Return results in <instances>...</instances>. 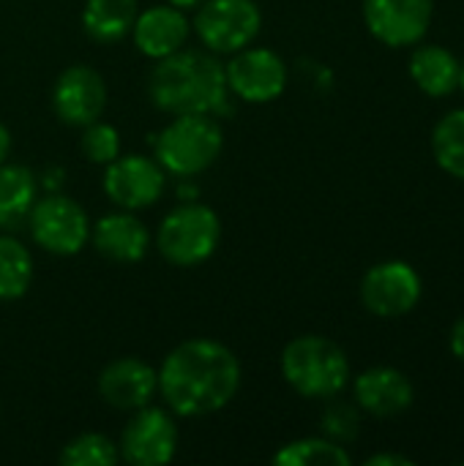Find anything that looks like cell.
Wrapping results in <instances>:
<instances>
[{"instance_id":"6da1fadb","label":"cell","mask_w":464,"mask_h":466,"mask_svg":"<svg viewBox=\"0 0 464 466\" xmlns=\"http://www.w3.org/2000/svg\"><path fill=\"white\" fill-rule=\"evenodd\" d=\"M159 371V396L178 418L222 412L241 390V360L216 339H186L167 352Z\"/></svg>"},{"instance_id":"7a4b0ae2","label":"cell","mask_w":464,"mask_h":466,"mask_svg":"<svg viewBox=\"0 0 464 466\" xmlns=\"http://www.w3.org/2000/svg\"><path fill=\"white\" fill-rule=\"evenodd\" d=\"M150 104L167 115H222L232 98L224 63L208 49H178L156 60L148 76Z\"/></svg>"},{"instance_id":"3957f363","label":"cell","mask_w":464,"mask_h":466,"mask_svg":"<svg viewBox=\"0 0 464 466\" xmlns=\"http://www.w3.org/2000/svg\"><path fill=\"white\" fill-rule=\"evenodd\" d=\"M150 142L153 158L167 175L191 180L219 161L224 131L216 115H175Z\"/></svg>"},{"instance_id":"277c9868","label":"cell","mask_w":464,"mask_h":466,"mask_svg":"<svg viewBox=\"0 0 464 466\" xmlns=\"http://www.w3.org/2000/svg\"><path fill=\"white\" fill-rule=\"evenodd\" d=\"M284 382L304 399H336L350 382L345 350L325 336H298L279 358Z\"/></svg>"},{"instance_id":"5b68a950","label":"cell","mask_w":464,"mask_h":466,"mask_svg":"<svg viewBox=\"0 0 464 466\" xmlns=\"http://www.w3.org/2000/svg\"><path fill=\"white\" fill-rule=\"evenodd\" d=\"M222 240V218L200 199L178 202L159 224L156 248L175 268H197L208 262Z\"/></svg>"},{"instance_id":"8992f818","label":"cell","mask_w":464,"mask_h":466,"mask_svg":"<svg viewBox=\"0 0 464 466\" xmlns=\"http://www.w3.org/2000/svg\"><path fill=\"white\" fill-rule=\"evenodd\" d=\"M30 238L55 257H77L90 240V218L85 208L66 194H46L33 202L27 216Z\"/></svg>"},{"instance_id":"52a82bcc","label":"cell","mask_w":464,"mask_h":466,"mask_svg":"<svg viewBox=\"0 0 464 466\" xmlns=\"http://www.w3.org/2000/svg\"><path fill=\"white\" fill-rule=\"evenodd\" d=\"M194 33L202 49L232 55L249 46L263 27V11L254 0H202L194 8Z\"/></svg>"},{"instance_id":"ba28073f","label":"cell","mask_w":464,"mask_h":466,"mask_svg":"<svg viewBox=\"0 0 464 466\" xmlns=\"http://www.w3.org/2000/svg\"><path fill=\"white\" fill-rule=\"evenodd\" d=\"M224 63V79L232 98L246 104H271L287 90V63L268 46H243Z\"/></svg>"},{"instance_id":"9c48e42d","label":"cell","mask_w":464,"mask_h":466,"mask_svg":"<svg viewBox=\"0 0 464 466\" xmlns=\"http://www.w3.org/2000/svg\"><path fill=\"white\" fill-rule=\"evenodd\" d=\"M178 423L175 415L164 407H142L126 423L118 453L131 466H164L178 453Z\"/></svg>"},{"instance_id":"30bf717a","label":"cell","mask_w":464,"mask_h":466,"mask_svg":"<svg viewBox=\"0 0 464 466\" xmlns=\"http://www.w3.org/2000/svg\"><path fill=\"white\" fill-rule=\"evenodd\" d=\"M424 284L410 262L388 259L377 262L361 279V303L380 319H399L410 314L421 300Z\"/></svg>"},{"instance_id":"8fae6325","label":"cell","mask_w":464,"mask_h":466,"mask_svg":"<svg viewBox=\"0 0 464 466\" xmlns=\"http://www.w3.org/2000/svg\"><path fill=\"white\" fill-rule=\"evenodd\" d=\"M167 172L150 156H118L104 167V194L120 210H145L164 194Z\"/></svg>"},{"instance_id":"7c38bea8","label":"cell","mask_w":464,"mask_h":466,"mask_svg":"<svg viewBox=\"0 0 464 466\" xmlns=\"http://www.w3.org/2000/svg\"><path fill=\"white\" fill-rule=\"evenodd\" d=\"M52 109L60 123L85 128L107 109V82L90 66H68L52 85Z\"/></svg>"},{"instance_id":"4fadbf2b","label":"cell","mask_w":464,"mask_h":466,"mask_svg":"<svg viewBox=\"0 0 464 466\" xmlns=\"http://www.w3.org/2000/svg\"><path fill=\"white\" fill-rule=\"evenodd\" d=\"M435 14V0H364V22L386 46L418 44Z\"/></svg>"},{"instance_id":"5bb4252c","label":"cell","mask_w":464,"mask_h":466,"mask_svg":"<svg viewBox=\"0 0 464 466\" xmlns=\"http://www.w3.org/2000/svg\"><path fill=\"white\" fill-rule=\"evenodd\" d=\"M159 393V371L142 358H118L98 374V396L112 410L137 412L153 404Z\"/></svg>"},{"instance_id":"9a60e30c","label":"cell","mask_w":464,"mask_h":466,"mask_svg":"<svg viewBox=\"0 0 464 466\" xmlns=\"http://www.w3.org/2000/svg\"><path fill=\"white\" fill-rule=\"evenodd\" d=\"M90 240H93V248L104 259L120 262V265H134V262L145 259L153 238H150V229L145 227V221L134 216V210L118 208V210L101 216L96 224H90Z\"/></svg>"},{"instance_id":"2e32d148","label":"cell","mask_w":464,"mask_h":466,"mask_svg":"<svg viewBox=\"0 0 464 466\" xmlns=\"http://www.w3.org/2000/svg\"><path fill=\"white\" fill-rule=\"evenodd\" d=\"M353 399L361 412L372 418H397L413 407L416 390L407 374L391 366H375L356 377Z\"/></svg>"},{"instance_id":"e0dca14e","label":"cell","mask_w":464,"mask_h":466,"mask_svg":"<svg viewBox=\"0 0 464 466\" xmlns=\"http://www.w3.org/2000/svg\"><path fill=\"white\" fill-rule=\"evenodd\" d=\"M189 33H191V22H189L186 11H180L170 3L150 5V8L139 11L134 19V27H131L134 46L150 60H161V57L183 49Z\"/></svg>"},{"instance_id":"ac0fdd59","label":"cell","mask_w":464,"mask_h":466,"mask_svg":"<svg viewBox=\"0 0 464 466\" xmlns=\"http://www.w3.org/2000/svg\"><path fill=\"white\" fill-rule=\"evenodd\" d=\"M459 60L451 49L440 44H424L416 46L407 63V71L416 82V87L432 98L451 96L459 87Z\"/></svg>"},{"instance_id":"d6986e66","label":"cell","mask_w":464,"mask_h":466,"mask_svg":"<svg viewBox=\"0 0 464 466\" xmlns=\"http://www.w3.org/2000/svg\"><path fill=\"white\" fill-rule=\"evenodd\" d=\"M38 199V180L22 164H0V229H19L33 202Z\"/></svg>"},{"instance_id":"ffe728a7","label":"cell","mask_w":464,"mask_h":466,"mask_svg":"<svg viewBox=\"0 0 464 466\" xmlns=\"http://www.w3.org/2000/svg\"><path fill=\"white\" fill-rule=\"evenodd\" d=\"M139 14V0H85L82 27L98 44H115L126 38Z\"/></svg>"},{"instance_id":"44dd1931","label":"cell","mask_w":464,"mask_h":466,"mask_svg":"<svg viewBox=\"0 0 464 466\" xmlns=\"http://www.w3.org/2000/svg\"><path fill=\"white\" fill-rule=\"evenodd\" d=\"M33 254L14 235H0V300L11 303L27 295L33 284Z\"/></svg>"},{"instance_id":"7402d4cb","label":"cell","mask_w":464,"mask_h":466,"mask_svg":"<svg viewBox=\"0 0 464 466\" xmlns=\"http://www.w3.org/2000/svg\"><path fill=\"white\" fill-rule=\"evenodd\" d=\"M273 464L279 466H350L353 456L345 445L328 437H304L282 445L273 453Z\"/></svg>"},{"instance_id":"603a6c76","label":"cell","mask_w":464,"mask_h":466,"mask_svg":"<svg viewBox=\"0 0 464 466\" xmlns=\"http://www.w3.org/2000/svg\"><path fill=\"white\" fill-rule=\"evenodd\" d=\"M432 153L443 172L464 180V109L446 112L432 131Z\"/></svg>"},{"instance_id":"cb8c5ba5","label":"cell","mask_w":464,"mask_h":466,"mask_svg":"<svg viewBox=\"0 0 464 466\" xmlns=\"http://www.w3.org/2000/svg\"><path fill=\"white\" fill-rule=\"evenodd\" d=\"M120 459L118 445L98 431H85L68 440L60 451L63 466H115Z\"/></svg>"},{"instance_id":"d4e9b609","label":"cell","mask_w":464,"mask_h":466,"mask_svg":"<svg viewBox=\"0 0 464 466\" xmlns=\"http://www.w3.org/2000/svg\"><path fill=\"white\" fill-rule=\"evenodd\" d=\"M79 147H82V156H85L88 161L107 167L112 158L120 156V134H118L115 126L101 123V120H93L90 126L82 128Z\"/></svg>"},{"instance_id":"484cf974","label":"cell","mask_w":464,"mask_h":466,"mask_svg":"<svg viewBox=\"0 0 464 466\" xmlns=\"http://www.w3.org/2000/svg\"><path fill=\"white\" fill-rule=\"evenodd\" d=\"M320 426H323V437H328L339 445H350L361 434V410H358V404L331 401L323 412Z\"/></svg>"},{"instance_id":"4316f807","label":"cell","mask_w":464,"mask_h":466,"mask_svg":"<svg viewBox=\"0 0 464 466\" xmlns=\"http://www.w3.org/2000/svg\"><path fill=\"white\" fill-rule=\"evenodd\" d=\"M449 347H451V355L464 363V317H459L451 328V336H449Z\"/></svg>"},{"instance_id":"83f0119b","label":"cell","mask_w":464,"mask_h":466,"mask_svg":"<svg viewBox=\"0 0 464 466\" xmlns=\"http://www.w3.org/2000/svg\"><path fill=\"white\" fill-rule=\"evenodd\" d=\"M366 466H413V459L397 456V453H377V456L366 459Z\"/></svg>"},{"instance_id":"f1b7e54d","label":"cell","mask_w":464,"mask_h":466,"mask_svg":"<svg viewBox=\"0 0 464 466\" xmlns=\"http://www.w3.org/2000/svg\"><path fill=\"white\" fill-rule=\"evenodd\" d=\"M11 156V131L0 123V164H5Z\"/></svg>"},{"instance_id":"f546056e","label":"cell","mask_w":464,"mask_h":466,"mask_svg":"<svg viewBox=\"0 0 464 466\" xmlns=\"http://www.w3.org/2000/svg\"><path fill=\"white\" fill-rule=\"evenodd\" d=\"M170 5H175V8H180V11H194L202 0H167Z\"/></svg>"},{"instance_id":"4dcf8cb0","label":"cell","mask_w":464,"mask_h":466,"mask_svg":"<svg viewBox=\"0 0 464 466\" xmlns=\"http://www.w3.org/2000/svg\"><path fill=\"white\" fill-rule=\"evenodd\" d=\"M459 87H462V93H464V63L459 66Z\"/></svg>"}]
</instances>
